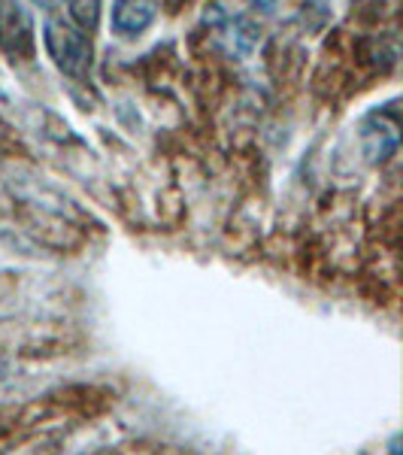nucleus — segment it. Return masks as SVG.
Wrapping results in <instances>:
<instances>
[{"instance_id": "obj_1", "label": "nucleus", "mask_w": 403, "mask_h": 455, "mask_svg": "<svg viewBox=\"0 0 403 455\" xmlns=\"http://www.w3.org/2000/svg\"><path fill=\"white\" fill-rule=\"evenodd\" d=\"M43 43L55 61V68L70 79H85L91 73V34L76 28L70 19H46L43 25Z\"/></svg>"}, {"instance_id": "obj_2", "label": "nucleus", "mask_w": 403, "mask_h": 455, "mask_svg": "<svg viewBox=\"0 0 403 455\" xmlns=\"http://www.w3.org/2000/svg\"><path fill=\"white\" fill-rule=\"evenodd\" d=\"M161 0H115L113 31L122 36H140L158 19Z\"/></svg>"}, {"instance_id": "obj_3", "label": "nucleus", "mask_w": 403, "mask_h": 455, "mask_svg": "<svg viewBox=\"0 0 403 455\" xmlns=\"http://www.w3.org/2000/svg\"><path fill=\"white\" fill-rule=\"evenodd\" d=\"M70 6V21L76 28H83L85 34H94L100 19V0H67Z\"/></svg>"}, {"instance_id": "obj_4", "label": "nucleus", "mask_w": 403, "mask_h": 455, "mask_svg": "<svg viewBox=\"0 0 403 455\" xmlns=\"http://www.w3.org/2000/svg\"><path fill=\"white\" fill-rule=\"evenodd\" d=\"M34 6H40V10H46V12H55V10H61L67 0H31Z\"/></svg>"}, {"instance_id": "obj_5", "label": "nucleus", "mask_w": 403, "mask_h": 455, "mask_svg": "<svg viewBox=\"0 0 403 455\" xmlns=\"http://www.w3.org/2000/svg\"><path fill=\"white\" fill-rule=\"evenodd\" d=\"M167 4H173V6H182V4H192V0H167Z\"/></svg>"}]
</instances>
